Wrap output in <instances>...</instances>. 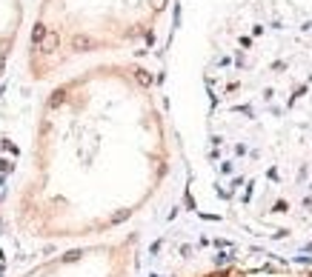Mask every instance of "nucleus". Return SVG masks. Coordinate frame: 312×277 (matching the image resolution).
I'll use <instances>...</instances> for the list:
<instances>
[{"label": "nucleus", "mask_w": 312, "mask_h": 277, "mask_svg": "<svg viewBox=\"0 0 312 277\" xmlns=\"http://www.w3.org/2000/svg\"><path fill=\"white\" fill-rule=\"evenodd\" d=\"M186 277H312V263L284 260L272 254H246V257L204 266Z\"/></svg>", "instance_id": "nucleus-3"}, {"label": "nucleus", "mask_w": 312, "mask_h": 277, "mask_svg": "<svg viewBox=\"0 0 312 277\" xmlns=\"http://www.w3.org/2000/svg\"><path fill=\"white\" fill-rule=\"evenodd\" d=\"M172 166L175 140L149 71H81L40 103L12 223L37 243L106 237L155 203Z\"/></svg>", "instance_id": "nucleus-1"}, {"label": "nucleus", "mask_w": 312, "mask_h": 277, "mask_svg": "<svg viewBox=\"0 0 312 277\" xmlns=\"http://www.w3.org/2000/svg\"><path fill=\"white\" fill-rule=\"evenodd\" d=\"M140 237L135 231L120 237H98L69 243L23 269L17 277H138Z\"/></svg>", "instance_id": "nucleus-2"}]
</instances>
